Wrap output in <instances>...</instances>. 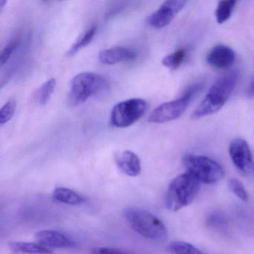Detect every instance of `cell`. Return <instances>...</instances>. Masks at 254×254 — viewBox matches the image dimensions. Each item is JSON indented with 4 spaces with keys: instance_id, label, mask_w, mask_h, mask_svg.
<instances>
[{
    "instance_id": "9",
    "label": "cell",
    "mask_w": 254,
    "mask_h": 254,
    "mask_svg": "<svg viewBox=\"0 0 254 254\" xmlns=\"http://www.w3.org/2000/svg\"><path fill=\"white\" fill-rule=\"evenodd\" d=\"M229 154L233 164L239 170L245 174H254V160L246 141L234 139L229 147Z\"/></svg>"
},
{
    "instance_id": "5",
    "label": "cell",
    "mask_w": 254,
    "mask_h": 254,
    "mask_svg": "<svg viewBox=\"0 0 254 254\" xmlns=\"http://www.w3.org/2000/svg\"><path fill=\"white\" fill-rule=\"evenodd\" d=\"M203 83H197L190 86L179 99L165 102L159 105L150 114L148 122L162 124L179 118L188 108L191 101L203 90Z\"/></svg>"
},
{
    "instance_id": "13",
    "label": "cell",
    "mask_w": 254,
    "mask_h": 254,
    "mask_svg": "<svg viewBox=\"0 0 254 254\" xmlns=\"http://www.w3.org/2000/svg\"><path fill=\"white\" fill-rule=\"evenodd\" d=\"M115 162L122 172L130 177L138 176L141 173L142 167L139 157L133 151H120L115 155Z\"/></svg>"
},
{
    "instance_id": "18",
    "label": "cell",
    "mask_w": 254,
    "mask_h": 254,
    "mask_svg": "<svg viewBox=\"0 0 254 254\" xmlns=\"http://www.w3.org/2000/svg\"><path fill=\"white\" fill-rule=\"evenodd\" d=\"M56 84H57V81L56 78H50L38 89L36 99L40 105H45L48 103L52 95L54 93Z\"/></svg>"
},
{
    "instance_id": "25",
    "label": "cell",
    "mask_w": 254,
    "mask_h": 254,
    "mask_svg": "<svg viewBox=\"0 0 254 254\" xmlns=\"http://www.w3.org/2000/svg\"><path fill=\"white\" fill-rule=\"evenodd\" d=\"M91 254H130L121 250L111 248H96L92 251Z\"/></svg>"
},
{
    "instance_id": "22",
    "label": "cell",
    "mask_w": 254,
    "mask_h": 254,
    "mask_svg": "<svg viewBox=\"0 0 254 254\" xmlns=\"http://www.w3.org/2000/svg\"><path fill=\"white\" fill-rule=\"evenodd\" d=\"M229 188L230 191L239 197L242 201L247 202L249 200V195L244 184L236 178H232L229 181Z\"/></svg>"
},
{
    "instance_id": "10",
    "label": "cell",
    "mask_w": 254,
    "mask_h": 254,
    "mask_svg": "<svg viewBox=\"0 0 254 254\" xmlns=\"http://www.w3.org/2000/svg\"><path fill=\"white\" fill-rule=\"evenodd\" d=\"M38 244L45 248H68L75 246V241L69 236L56 230H41L35 234Z\"/></svg>"
},
{
    "instance_id": "27",
    "label": "cell",
    "mask_w": 254,
    "mask_h": 254,
    "mask_svg": "<svg viewBox=\"0 0 254 254\" xmlns=\"http://www.w3.org/2000/svg\"><path fill=\"white\" fill-rule=\"evenodd\" d=\"M7 1L5 0H1L0 1V10L3 9L4 7H5V5H6Z\"/></svg>"
},
{
    "instance_id": "14",
    "label": "cell",
    "mask_w": 254,
    "mask_h": 254,
    "mask_svg": "<svg viewBox=\"0 0 254 254\" xmlns=\"http://www.w3.org/2000/svg\"><path fill=\"white\" fill-rule=\"evenodd\" d=\"M53 196L56 201L65 204L80 205L85 202L82 195L66 187H58L53 191Z\"/></svg>"
},
{
    "instance_id": "17",
    "label": "cell",
    "mask_w": 254,
    "mask_h": 254,
    "mask_svg": "<svg viewBox=\"0 0 254 254\" xmlns=\"http://www.w3.org/2000/svg\"><path fill=\"white\" fill-rule=\"evenodd\" d=\"M236 4V2L234 0H226V1L223 0L218 2V6L215 10V18H216L217 23L222 24L227 21L233 14Z\"/></svg>"
},
{
    "instance_id": "15",
    "label": "cell",
    "mask_w": 254,
    "mask_h": 254,
    "mask_svg": "<svg viewBox=\"0 0 254 254\" xmlns=\"http://www.w3.org/2000/svg\"><path fill=\"white\" fill-rule=\"evenodd\" d=\"M9 248L15 254H51L53 253L52 250L45 248L40 244L32 242H10Z\"/></svg>"
},
{
    "instance_id": "8",
    "label": "cell",
    "mask_w": 254,
    "mask_h": 254,
    "mask_svg": "<svg viewBox=\"0 0 254 254\" xmlns=\"http://www.w3.org/2000/svg\"><path fill=\"white\" fill-rule=\"evenodd\" d=\"M187 2L183 0H169L163 2L158 9L148 17L147 22L156 29H163L174 20L175 16L185 6Z\"/></svg>"
},
{
    "instance_id": "1",
    "label": "cell",
    "mask_w": 254,
    "mask_h": 254,
    "mask_svg": "<svg viewBox=\"0 0 254 254\" xmlns=\"http://www.w3.org/2000/svg\"><path fill=\"white\" fill-rule=\"evenodd\" d=\"M238 72L230 71L215 80L201 103L191 114L192 120H197L218 112L230 98L238 81Z\"/></svg>"
},
{
    "instance_id": "7",
    "label": "cell",
    "mask_w": 254,
    "mask_h": 254,
    "mask_svg": "<svg viewBox=\"0 0 254 254\" xmlns=\"http://www.w3.org/2000/svg\"><path fill=\"white\" fill-rule=\"evenodd\" d=\"M147 108L146 101L139 98L119 102L111 111V124L119 128L129 127L143 117Z\"/></svg>"
},
{
    "instance_id": "24",
    "label": "cell",
    "mask_w": 254,
    "mask_h": 254,
    "mask_svg": "<svg viewBox=\"0 0 254 254\" xmlns=\"http://www.w3.org/2000/svg\"><path fill=\"white\" fill-rule=\"evenodd\" d=\"M208 224L215 228H221L224 227L227 222L224 215L220 213H214L208 218Z\"/></svg>"
},
{
    "instance_id": "3",
    "label": "cell",
    "mask_w": 254,
    "mask_h": 254,
    "mask_svg": "<svg viewBox=\"0 0 254 254\" xmlns=\"http://www.w3.org/2000/svg\"><path fill=\"white\" fill-rule=\"evenodd\" d=\"M200 189V183L189 172L172 180L168 187L166 206L169 210H180L192 203Z\"/></svg>"
},
{
    "instance_id": "23",
    "label": "cell",
    "mask_w": 254,
    "mask_h": 254,
    "mask_svg": "<svg viewBox=\"0 0 254 254\" xmlns=\"http://www.w3.org/2000/svg\"><path fill=\"white\" fill-rule=\"evenodd\" d=\"M20 43V38H14L8 43L6 46L2 50L0 56V65L1 67H3L4 65L8 62L11 58V55L15 52Z\"/></svg>"
},
{
    "instance_id": "2",
    "label": "cell",
    "mask_w": 254,
    "mask_h": 254,
    "mask_svg": "<svg viewBox=\"0 0 254 254\" xmlns=\"http://www.w3.org/2000/svg\"><path fill=\"white\" fill-rule=\"evenodd\" d=\"M109 88L108 81L102 75L94 72H81L75 75L71 81L68 104L71 107L78 106L92 96L105 93Z\"/></svg>"
},
{
    "instance_id": "6",
    "label": "cell",
    "mask_w": 254,
    "mask_h": 254,
    "mask_svg": "<svg viewBox=\"0 0 254 254\" xmlns=\"http://www.w3.org/2000/svg\"><path fill=\"white\" fill-rule=\"evenodd\" d=\"M187 172L192 175L200 184H213L224 176L222 166L206 156L187 154L183 158Z\"/></svg>"
},
{
    "instance_id": "12",
    "label": "cell",
    "mask_w": 254,
    "mask_h": 254,
    "mask_svg": "<svg viewBox=\"0 0 254 254\" xmlns=\"http://www.w3.org/2000/svg\"><path fill=\"white\" fill-rule=\"evenodd\" d=\"M136 58V53L132 49L118 47L100 52L99 60L103 64L114 65L122 62H130Z\"/></svg>"
},
{
    "instance_id": "20",
    "label": "cell",
    "mask_w": 254,
    "mask_h": 254,
    "mask_svg": "<svg viewBox=\"0 0 254 254\" xmlns=\"http://www.w3.org/2000/svg\"><path fill=\"white\" fill-rule=\"evenodd\" d=\"M186 55H187L186 50L184 49H181V50H177L175 53L163 58V60H162V64L166 67L169 68L172 70H175V69L180 67L181 64L184 62Z\"/></svg>"
},
{
    "instance_id": "26",
    "label": "cell",
    "mask_w": 254,
    "mask_h": 254,
    "mask_svg": "<svg viewBox=\"0 0 254 254\" xmlns=\"http://www.w3.org/2000/svg\"><path fill=\"white\" fill-rule=\"evenodd\" d=\"M247 93H248V96H250V97H254V79L253 80L252 82L250 84Z\"/></svg>"
},
{
    "instance_id": "4",
    "label": "cell",
    "mask_w": 254,
    "mask_h": 254,
    "mask_svg": "<svg viewBox=\"0 0 254 254\" xmlns=\"http://www.w3.org/2000/svg\"><path fill=\"white\" fill-rule=\"evenodd\" d=\"M125 218L130 227L138 234L155 241L166 240L168 230L164 223L154 214L137 207H127Z\"/></svg>"
},
{
    "instance_id": "21",
    "label": "cell",
    "mask_w": 254,
    "mask_h": 254,
    "mask_svg": "<svg viewBox=\"0 0 254 254\" xmlns=\"http://www.w3.org/2000/svg\"><path fill=\"white\" fill-rule=\"evenodd\" d=\"M17 108V101L11 99L2 107L0 110V124L4 125L8 123L14 117Z\"/></svg>"
},
{
    "instance_id": "16",
    "label": "cell",
    "mask_w": 254,
    "mask_h": 254,
    "mask_svg": "<svg viewBox=\"0 0 254 254\" xmlns=\"http://www.w3.org/2000/svg\"><path fill=\"white\" fill-rule=\"evenodd\" d=\"M96 32H97V26H95V25L90 26L88 29L85 31L84 33H83L82 35L78 38V39L75 41V44L70 47L69 51L66 53V56H69V57L75 56L80 50L87 47L93 41Z\"/></svg>"
},
{
    "instance_id": "11",
    "label": "cell",
    "mask_w": 254,
    "mask_h": 254,
    "mask_svg": "<svg viewBox=\"0 0 254 254\" xmlns=\"http://www.w3.org/2000/svg\"><path fill=\"white\" fill-rule=\"evenodd\" d=\"M236 54L230 47L224 45L214 47L206 56V62L217 69H227L234 64Z\"/></svg>"
},
{
    "instance_id": "19",
    "label": "cell",
    "mask_w": 254,
    "mask_h": 254,
    "mask_svg": "<svg viewBox=\"0 0 254 254\" xmlns=\"http://www.w3.org/2000/svg\"><path fill=\"white\" fill-rule=\"evenodd\" d=\"M172 254H204L198 248L186 242H173L168 247Z\"/></svg>"
}]
</instances>
